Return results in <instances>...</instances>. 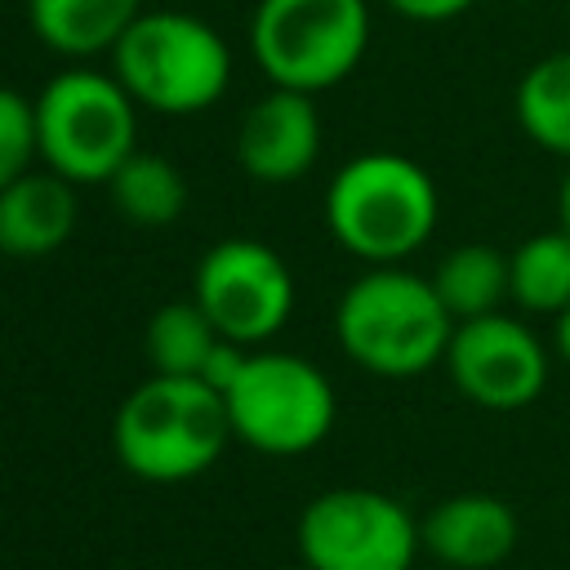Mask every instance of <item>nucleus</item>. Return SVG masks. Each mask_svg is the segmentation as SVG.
<instances>
[{"label":"nucleus","mask_w":570,"mask_h":570,"mask_svg":"<svg viewBox=\"0 0 570 570\" xmlns=\"http://www.w3.org/2000/svg\"><path fill=\"white\" fill-rule=\"evenodd\" d=\"M441 218L432 174L401 151H361L325 187L330 236L361 263L387 267L428 245Z\"/></svg>","instance_id":"obj_1"},{"label":"nucleus","mask_w":570,"mask_h":570,"mask_svg":"<svg viewBox=\"0 0 570 570\" xmlns=\"http://www.w3.org/2000/svg\"><path fill=\"white\" fill-rule=\"evenodd\" d=\"M334 334L347 361L379 379H414L445 361L454 316L436 298L428 276H414L396 263L361 272L338 307Z\"/></svg>","instance_id":"obj_2"},{"label":"nucleus","mask_w":570,"mask_h":570,"mask_svg":"<svg viewBox=\"0 0 570 570\" xmlns=\"http://www.w3.org/2000/svg\"><path fill=\"white\" fill-rule=\"evenodd\" d=\"M232 419L223 392L205 379L151 374L116 410L111 445L125 472L151 485H178L200 476L227 445Z\"/></svg>","instance_id":"obj_3"},{"label":"nucleus","mask_w":570,"mask_h":570,"mask_svg":"<svg viewBox=\"0 0 570 570\" xmlns=\"http://www.w3.org/2000/svg\"><path fill=\"white\" fill-rule=\"evenodd\" d=\"M111 76L138 107L191 116L223 98L232 80L227 40L196 13L151 9L129 22L111 49Z\"/></svg>","instance_id":"obj_4"},{"label":"nucleus","mask_w":570,"mask_h":570,"mask_svg":"<svg viewBox=\"0 0 570 570\" xmlns=\"http://www.w3.org/2000/svg\"><path fill=\"white\" fill-rule=\"evenodd\" d=\"M138 102L116 76L94 67L58 71L36 94L40 160L71 183H107L138 151Z\"/></svg>","instance_id":"obj_5"},{"label":"nucleus","mask_w":570,"mask_h":570,"mask_svg":"<svg viewBox=\"0 0 570 570\" xmlns=\"http://www.w3.org/2000/svg\"><path fill=\"white\" fill-rule=\"evenodd\" d=\"M370 45L365 0H258L249 49L281 89L321 94L356 71Z\"/></svg>","instance_id":"obj_6"},{"label":"nucleus","mask_w":570,"mask_h":570,"mask_svg":"<svg viewBox=\"0 0 570 570\" xmlns=\"http://www.w3.org/2000/svg\"><path fill=\"white\" fill-rule=\"evenodd\" d=\"M232 436L272 459L316 450L338 414L330 379L294 352H249L236 383L223 392Z\"/></svg>","instance_id":"obj_7"},{"label":"nucleus","mask_w":570,"mask_h":570,"mask_svg":"<svg viewBox=\"0 0 570 570\" xmlns=\"http://www.w3.org/2000/svg\"><path fill=\"white\" fill-rule=\"evenodd\" d=\"M294 543L312 570H410L423 552L419 517L370 485L321 490L298 512Z\"/></svg>","instance_id":"obj_8"},{"label":"nucleus","mask_w":570,"mask_h":570,"mask_svg":"<svg viewBox=\"0 0 570 570\" xmlns=\"http://www.w3.org/2000/svg\"><path fill=\"white\" fill-rule=\"evenodd\" d=\"M191 298L205 307L214 330L236 343L272 338L294 312V276L285 258L263 240H218L200 254Z\"/></svg>","instance_id":"obj_9"},{"label":"nucleus","mask_w":570,"mask_h":570,"mask_svg":"<svg viewBox=\"0 0 570 570\" xmlns=\"http://www.w3.org/2000/svg\"><path fill=\"white\" fill-rule=\"evenodd\" d=\"M445 374L459 396L481 410H525L548 387V347L525 321L490 312L454 325L445 347Z\"/></svg>","instance_id":"obj_10"},{"label":"nucleus","mask_w":570,"mask_h":570,"mask_svg":"<svg viewBox=\"0 0 570 570\" xmlns=\"http://www.w3.org/2000/svg\"><path fill=\"white\" fill-rule=\"evenodd\" d=\"M321 156V116L312 94L281 89L263 94L236 129V160L258 183H294Z\"/></svg>","instance_id":"obj_11"},{"label":"nucleus","mask_w":570,"mask_h":570,"mask_svg":"<svg viewBox=\"0 0 570 570\" xmlns=\"http://www.w3.org/2000/svg\"><path fill=\"white\" fill-rule=\"evenodd\" d=\"M419 539H423V552H432L441 566L494 570L517 552L521 521L508 499L468 490L432 503L419 517Z\"/></svg>","instance_id":"obj_12"},{"label":"nucleus","mask_w":570,"mask_h":570,"mask_svg":"<svg viewBox=\"0 0 570 570\" xmlns=\"http://www.w3.org/2000/svg\"><path fill=\"white\" fill-rule=\"evenodd\" d=\"M76 232V183L45 169H27L0 187V249L13 258L53 254Z\"/></svg>","instance_id":"obj_13"},{"label":"nucleus","mask_w":570,"mask_h":570,"mask_svg":"<svg viewBox=\"0 0 570 570\" xmlns=\"http://www.w3.org/2000/svg\"><path fill=\"white\" fill-rule=\"evenodd\" d=\"M142 0H27L31 31L62 58H94L116 49Z\"/></svg>","instance_id":"obj_14"},{"label":"nucleus","mask_w":570,"mask_h":570,"mask_svg":"<svg viewBox=\"0 0 570 570\" xmlns=\"http://www.w3.org/2000/svg\"><path fill=\"white\" fill-rule=\"evenodd\" d=\"M432 289L445 303V312L459 321H476L490 312H503L512 303V263L494 245H454L436 267H432Z\"/></svg>","instance_id":"obj_15"},{"label":"nucleus","mask_w":570,"mask_h":570,"mask_svg":"<svg viewBox=\"0 0 570 570\" xmlns=\"http://www.w3.org/2000/svg\"><path fill=\"white\" fill-rule=\"evenodd\" d=\"M512 107L530 142L570 160V49H557L530 62Z\"/></svg>","instance_id":"obj_16"},{"label":"nucleus","mask_w":570,"mask_h":570,"mask_svg":"<svg viewBox=\"0 0 570 570\" xmlns=\"http://www.w3.org/2000/svg\"><path fill=\"white\" fill-rule=\"evenodd\" d=\"M107 187H111L116 209H120L129 223H138V227H165V223H174V218L183 214V205H187V183H183V174H178L160 151H142V147L120 160V169L107 178Z\"/></svg>","instance_id":"obj_17"},{"label":"nucleus","mask_w":570,"mask_h":570,"mask_svg":"<svg viewBox=\"0 0 570 570\" xmlns=\"http://www.w3.org/2000/svg\"><path fill=\"white\" fill-rule=\"evenodd\" d=\"M512 303L534 316H557L570 307V232H534L512 254Z\"/></svg>","instance_id":"obj_18"},{"label":"nucleus","mask_w":570,"mask_h":570,"mask_svg":"<svg viewBox=\"0 0 570 570\" xmlns=\"http://www.w3.org/2000/svg\"><path fill=\"white\" fill-rule=\"evenodd\" d=\"M223 334L214 330V321L205 316V307L196 298H174L165 307L151 312L147 321V361L156 374H178V379H200L214 343Z\"/></svg>","instance_id":"obj_19"},{"label":"nucleus","mask_w":570,"mask_h":570,"mask_svg":"<svg viewBox=\"0 0 570 570\" xmlns=\"http://www.w3.org/2000/svg\"><path fill=\"white\" fill-rule=\"evenodd\" d=\"M40 160V129H36V102L9 85H0V187L22 178Z\"/></svg>","instance_id":"obj_20"},{"label":"nucleus","mask_w":570,"mask_h":570,"mask_svg":"<svg viewBox=\"0 0 570 570\" xmlns=\"http://www.w3.org/2000/svg\"><path fill=\"white\" fill-rule=\"evenodd\" d=\"M387 4L410 22H450V18L468 13L476 0H387Z\"/></svg>","instance_id":"obj_21"},{"label":"nucleus","mask_w":570,"mask_h":570,"mask_svg":"<svg viewBox=\"0 0 570 570\" xmlns=\"http://www.w3.org/2000/svg\"><path fill=\"white\" fill-rule=\"evenodd\" d=\"M552 321H557V330H552V343H557V356H561V361L570 365V307H566V312H557Z\"/></svg>","instance_id":"obj_22"},{"label":"nucleus","mask_w":570,"mask_h":570,"mask_svg":"<svg viewBox=\"0 0 570 570\" xmlns=\"http://www.w3.org/2000/svg\"><path fill=\"white\" fill-rule=\"evenodd\" d=\"M557 227H566L570 232V169H566V178H561V191H557Z\"/></svg>","instance_id":"obj_23"},{"label":"nucleus","mask_w":570,"mask_h":570,"mask_svg":"<svg viewBox=\"0 0 570 570\" xmlns=\"http://www.w3.org/2000/svg\"><path fill=\"white\" fill-rule=\"evenodd\" d=\"M281 570H312V566H303V561H298V566H281Z\"/></svg>","instance_id":"obj_24"}]
</instances>
